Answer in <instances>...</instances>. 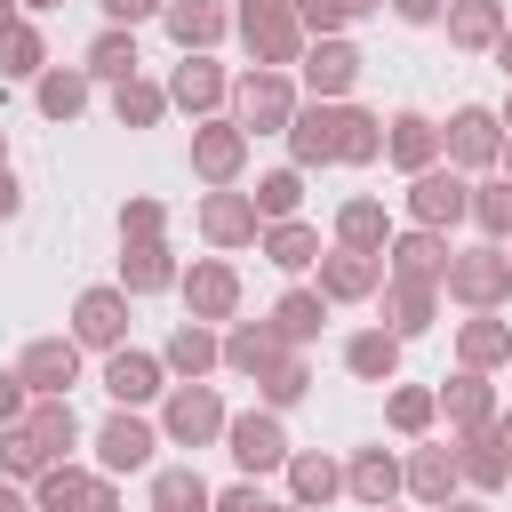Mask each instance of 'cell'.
<instances>
[{"mask_svg": "<svg viewBox=\"0 0 512 512\" xmlns=\"http://www.w3.org/2000/svg\"><path fill=\"white\" fill-rule=\"evenodd\" d=\"M112 392H120V400L152 392V368H144V360H112Z\"/></svg>", "mask_w": 512, "mask_h": 512, "instance_id": "cell-3", "label": "cell"}, {"mask_svg": "<svg viewBox=\"0 0 512 512\" xmlns=\"http://www.w3.org/2000/svg\"><path fill=\"white\" fill-rule=\"evenodd\" d=\"M280 456V432L272 424H240V464H272Z\"/></svg>", "mask_w": 512, "mask_h": 512, "instance_id": "cell-2", "label": "cell"}, {"mask_svg": "<svg viewBox=\"0 0 512 512\" xmlns=\"http://www.w3.org/2000/svg\"><path fill=\"white\" fill-rule=\"evenodd\" d=\"M0 512H16V496H0Z\"/></svg>", "mask_w": 512, "mask_h": 512, "instance_id": "cell-5", "label": "cell"}, {"mask_svg": "<svg viewBox=\"0 0 512 512\" xmlns=\"http://www.w3.org/2000/svg\"><path fill=\"white\" fill-rule=\"evenodd\" d=\"M144 448H152V440H144L136 424H112V432H104V456H112V464H144Z\"/></svg>", "mask_w": 512, "mask_h": 512, "instance_id": "cell-1", "label": "cell"}, {"mask_svg": "<svg viewBox=\"0 0 512 512\" xmlns=\"http://www.w3.org/2000/svg\"><path fill=\"white\" fill-rule=\"evenodd\" d=\"M160 504H168V512H184V504H200V480H160Z\"/></svg>", "mask_w": 512, "mask_h": 512, "instance_id": "cell-4", "label": "cell"}]
</instances>
